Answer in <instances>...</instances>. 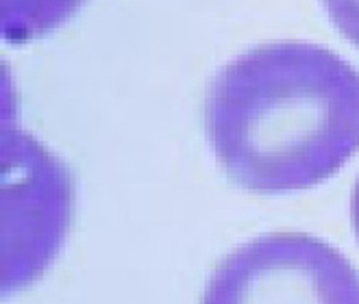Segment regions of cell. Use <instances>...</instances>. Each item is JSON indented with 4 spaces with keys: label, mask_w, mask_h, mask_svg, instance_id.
<instances>
[{
    "label": "cell",
    "mask_w": 359,
    "mask_h": 304,
    "mask_svg": "<svg viewBox=\"0 0 359 304\" xmlns=\"http://www.w3.org/2000/svg\"><path fill=\"white\" fill-rule=\"evenodd\" d=\"M335 29L359 48V0H323Z\"/></svg>",
    "instance_id": "obj_5"
},
{
    "label": "cell",
    "mask_w": 359,
    "mask_h": 304,
    "mask_svg": "<svg viewBox=\"0 0 359 304\" xmlns=\"http://www.w3.org/2000/svg\"><path fill=\"white\" fill-rule=\"evenodd\" d=\"M351 220H353V228L359 237V179L355 183V189H353V198H351Z\"/></svg>",
    "instance_id": "obj_6"
},
{
    "label": "cell",
    "mask_w": 359,
    "mask_h": 304,
    "mask_svg": "<svg viewBox=\"0 0 359 304\" xmlns=\"http://www.w3.org/2000/svg\"><path fill=\"white\" fill-rule=\"evenodd\" d=\"M205 126L236 185L257 193L311 189L359 150V72L316 43H266L211 81Z\"/></svg>",
    "instance_id": "obj_1"
},
{
    "label": "cell",
    "mask_w": 359,
    "mask_h": 304,
    "mask_svg": "<svg viewBox=\"0 0 359 304\" xmlns=\"http://www.w3.org/2000/svg\"><path fill=\"white\" fill-rule=\"evenodd\" d=\"M203 304H359V272L307 233H268L214 270Z\"/></svg>",
    "instance_id": "obj_3"
},
{
    "label": "cell",
    "mask_w": 359,
    "mask_h": 304,
    "mask_svg": "<svg viewBox=\"0 0 359 304\" xmlns=\"http://www.w3.org/2000/svg\"><path fill=\"white\" fill-rule=\"evenodd\" d=\"M86 0H3V35L25 43L61 27Z\"/></svg>",
    "instance_id": "obj_4"
},
{
    "label": "cell",
    "mask_w": 359,
    "mask_h": 304,
    "mask_svg": "<svg viewBox=\"0 0 359 304\" xmlns=\"http://www.w3.org/2000/svg\"><path fill=\"white\" fill-rule=\"evenodd\" d=\"M74 207L68 167L20 128L3 133V289H25L66 242Z\"/></svg>",
    "instance_id": "obj_2"
}]
</instances>
